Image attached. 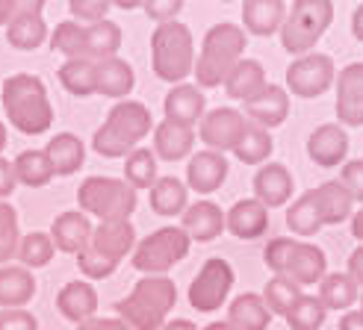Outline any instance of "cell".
I'll use <instances>...</instances> for the list:
<instances>
[{
	"mask_svg": "<svg viewBox=\"0 0 363 330\" xmlns=\"http://www.w3.org/2000/svg\"><path fill=\"white\" fill-rule=\"evenodd\" d=\"M301 298V286H296L286 278H272L263 289V304L272 316H286V309Z\"/></svg>",
	"mask_w": 363,
	"mask_h": 330,
	"instance_id": "b9f144b4",
	"label": "cell"
},
{
	"mask_svg": "<svg viewBox=\"0 0 363 330\" xmlns=\"http://www.w3.org/2000/svg\"><path fill=\"white\" fill-rule=\"evenodd\" d=\"M192 144H195L192 127L174 124V121H160L154 127V151L160 159H166V162L186 159L192 154Z\"/></svg>",
	"mask_w": 363,
	"mask_h": 330,
	"instance_id": "4316f807",
	"label": "cell"
},
{
	"mask_svg": "<svg viewBox=\"0 0 363 330\" xmlns=\"http://www.w3.org/2000/svg\"><path fill=\"white\" fill-rule=\"evenodd\" d=\"M349 278L357 286H363V245L357 251H352V256H349Z\"/></svg>",
	"mask_w": 363,
	"mask_h": 330,
	"instance_id": "db71d44e",
	"label": "cell"
},
{
	"mask_svg": "<svg viewBox=\"0 0 363 330\" xmlns=\"http://www.w3.org/2000/svg\"><path fill=\"white\" fill-rule=\"evenodd\" d=\"M177 304V286L169 278H145L116 304L118 316L133 330H160Z\"/></svg>",
	"mask_w": 363,
	"mask_h": 330,
	"instance_id": "3957f363",
	"label": "cell"
},
{
	"mask_svg": "<svg viewBox=\"0 0 363 330\" xmlns=\"http://www.w3.org/2000/svg\"><path fill=\"white\" fill-rule=\"evenodd\" d=\"M15 180L21 186H30V189H42L53 180V171H50V162L45 157V151H21L15 159Z\"/></svg>",
	"mask_w": 363,
	"mask_h": 330,
	"instance_id": "836d02e7",
	"label": "cell"
},
{
	"mask_svg": "<svg viewBox=\"0 0 363 330\" xmlns=\"http://www.w3.org/2000/svg\"><path fill=\"white\" fill-rule=\"evenodd\" d=\"M342 186H346V192L352 195V200H360L363 204V159H352L342 165Z\"/></svg>",
	"mask_w": 363,
	"mask_h": 330,
	"instance_id": "c3c4849f",
	"label": "cell"
},
{
	"mask_svg": "<svg viewBox=\"0 0 363 330\" xmlns=\"http://www.w3.org/2000/svg\"><path fill=\"white\" fill-rule=\"evenodd\" d=\"M18 260L24 268H45L53 260V242L48 233H27L21 242H18Z\"/></svg>",
	"mask_w": 363,
	"mask_h": 330,
	"instance_id": "7bdbcfd3",
	"label": "cell"
},
{
	"mask_svg": "<svg viewBox=\"0 0 363 330\" xmlns=\"http://www.w3.org/2000/svg\"><path fill=\"white\" fill-rule=\"evenodd\" d=\"M151 68L160 80L180 83L195 68V45L186 24L169 21L160 24L151 35Z\"/></svg>",
	"mask_w": 363,
	"mask_h": 330,
	"instance_id": "8992f818",
	"label": "cell"
},
{
	"mask_svg": "<svg viewBox=\"0 0 363 330\" xmlns=\"http://www.w3.org/2000/svg\"><path fill=\"white\" fill-rule=\"evenodd\" d=\"M272 322V313L266 309L263 298L254 295V292H245L228 309V324L233 330H266Z\"/></svg>",
	"mask_w": 363,
	"mask_h": 330,
	"instance_id": "1f68e13d",
	"label": "cell"
},
{
	"mask_svg": "<svg viewBox=\"0 0 363 330\" xmlns=\"http://www.w3.org/2000/svg\"><path fill=\"white\" fill-rule=\"evenodd\" d=\"M340 330H363V313L360 309H349V313L340 319Z\"/></svg>",
	"mask_w": 363,
	"mask_h": 330,
	"instance_id": "11a10c76",
	"label": "cell"
},
{
	"mask_svg": "<svg viewBox=\"0 0 363 330\" xmlns=\"http://www.w3.org/2000/svg\"><path fill=\"white\" fill-rule=\"evenodd\" d=\"M286 227L293 233H298V236H313V233L322 230V218H319V212H316L313 200L307 192L286 210Z\"/></svg>",
	"mask_w": 363,
	"mask_h": 330,
	"instance_id": "ee69618b",
	"label": "cell"
},
{
	"mask_svg": "<svg viewBox=\"0 0 363 330\" xmlns=\"http://www.w3.org/2000/svg\"><path fill=\"white\" fill-rule=\"evenodd\" d=\"M92 222H89V215L80 212V210H68L62 215L53 218L50 224V242L53 248H60L65 254H80L83 248H89L92 242Z\"/></svg>",
	"mask_w": 363,
	"mask_h": 330,
	"instance_id": "9a60e30c",
	"label": "cell"
},
{
	"mask_svg": "<svg viewBox=\"0 0 363 330\" xmlns=\"http://www.w3.org/2000/svg\"><path fill=\"white\" fill-rule=\"evenodd\" d=\"M18 186V180H15V165L6 159V157H0V200L9 198Z\"/></svg>",
	"mask_w": 363,
	"mask_h": 330,
	"instance_id": "f907efd6",
	"label": "cell"
},
{
	"mask_svg": "<svg viewBox=\"0 0 363 330\" xmlns=\"http://www.w3.org/2000/svg\"><path fill=\"white\" fill-rule=\"evenodd\" d=\"M334 83V59L328 53H304L286 68V86L298 98H319Z\"/></svg>",
	"mask_w": 363,
	"mask_h": 330,
	"instance_id": "8fae6325",
	"label": "cell"
},
{
	"mask_svg": "<svg viewBox=\"0 0 363 330\" xmlns=\"http://www.w3.org/2000/svg\"><path fill=\"white\" fill-rule=\"evenodd\" d=\"M266 89V71L257 59H240L237 68L228 74L225 80V91L233 101H251L254 95H260Z\"/></svg>",
	"mask_w": 363,
	"mask_h": 330,
	"instance_id": "4dcf8cb0",
	"label": "cell"
},
{
	"mask_svg": "<svg viewBox=\"0 0 363 330\" xmlns=\"http://www.w3.org/2000/svg\"><path fill=\"white\" fill-rule=\"evenodd\" d=\"M15 9H18V0H0V24H9Z\"/></svg>",
	"mask_w": 363,
	"mask_h": 330,
	"instance_id": "6f0895ef",
	"label": "cell"
},
{
	"mask_svg": "<svg viewBox=\"0 0 363 330\" xmlns=\"http://www.w3.org/2000/svg\"><path fill=\"white\" fill-rule=\"evenodd\" d=\"M225 227V212L213 204V200H198V204L184 210V230L189 239L213 242Z\"/></svg>",
	"mask_w": 363,
	"mask_h": 330,
	"instance_id": "484cf974",
	"label": "cell"
},
{
	"mask_svg": "<svg viewBox=\"0 0 363 330\" xmlns=\"http://www.w3.org/2000/svg\"><path fill=\"white\" fill-rule=\"evenodd\" d=\"M245 50V30L237 24H216L207 30L204 45H201V57H198L192 74L198 77V86L213 89L222 86L228 80V74L237 62L242 59Z\"/></svg>",
	"mask_w": 363,
	"mask_h": 330,
	"instance_id": "277c9868",
	"label": "cell"
},
{
	"mask_svg": "<svg viewBox=\"0 0 363 330\" xmlns=\"http://www.w3.org/2000/svg\"><path fill=\"white\" fill-rule=\"evenodd\" d=\"M204 106H207L204 91H198V86H186V83L174 86L166 95V101H162L166 121L184 124V127H195L198 121H201L204 118Z\"/></svg>",
	"mask_w": 363,
	"mask_h": 330,
	"instance_id": "ffe728a7",
	"label": "cell"
},
{
	"mask_svg": "<svg viewBox=\"0 0 363 330\" xmlns=\"http://www.w3.org/2000/svg\"><path fill=\"white\" fill-rule=\"evenodd\" d=\"M257 127L272 130V127H281L289 115V95L281 86H266L260 95H254L251 101H245V113Z\"/></svg>",
	"mask_w": 363,
	"mask_h": 330,
	"instance_id": "e0dca14e",
	"label": "cell"
},
{
	"mask_svg": "<svg viewBox=\"0 0 363 330\" xmlns=\"http://www.w3.org/2000/svg\"><path fill=\"white\" fill-rule=\"evenodd\" d=\"M319 301L325 309H349L357 301V283L349 274H325L319 280Z\"/></svg>",
	"mask_w": 363,
	"mask_h": 330,
	"instance_id": "d590c367",
	"label": "cell"
},
{
	"mask_svg": "<svg viewBox=\"0 0 363 330\" xmlns=\"http://www.w3.org/2000/svg\"><path fill=\"white\" fill-rule=\"evenodd\" d=\"M284 18L286 4H281V0H248V4H242L245 30L254 35H272L284 27Z\"/></svg>",
	"mask_w": 363,
	"mask_h": 330,
	"instance_id": "f1b7e54d",
	"label": "cell"
},
{
	"mask_svg": "<svg viewBox=\"0 0 363 330\" xmlns=\"http://www.w3.org/2000/svg\"><path fill=\"white\" fill-rule=\"evenodd\" d=\"M349 154V133L340 124H322L307 139V157L322 169H334Z\"/></svg>",
	"mask_w": 363,
	"mask_h": 330,
	"instance_id": "2e32d148",
	"label": "cell"
},
{
	"mask_svg": "<svg viewBox=\"0 0 363 330\" xmlns=\"http://www.w3.org/2000/svg\"><path fill=\"white\" fill-rule=\"evenodd\" d=\"M145 12H148L154 21H160V24H169V21H174V15L184 9V4H148V6H142Z\"/></svg>",
	"mask_w": 363,
	"mask_h": 330,
	"instance_id": "816d5d0a",
	"label": "cell"
},
{
	"mask_svg": "<svg viewBox=\"0 0 363 330\" xmlns=\"http://www.w3.org/2000/svg\"><path fill=\"white\" fill-rule=\"evenodd\" d=\"M50 47L62 53L65 59H89V45H86V27L77 21H62L50 35Z\"/></svg>",
	"mask_w": 363,
	"mask_h": 330,
	"instance_id": "74e56055",
	"label": "cell"
},
{
	"mask_svg": "<svg viewBox=\"0 0 363 330\" xmlns=\"http://www.w3.org/2000/svg\"><path fill=\"white\" fill-rule=\"evenodd\" d=\"M95 74H98V62L65 59V65L60 68V83L74 98H89V95H95Z\"/></svg>",
	"mask_w": 363,
	"mask_h": 330,
	"instance_id": "8d00e7d4",
	"label": "cell"
},
{
	"mask_svg": "<svg viewBox=\"0 0 363 330\" xmlns=\"http://www.w3.org/2000/svg\"><path fill=\"white\" fill-rule=\"evenodd\" d=\"M293 195V177L281 162H269L254 174V200H260L266 210L284 207Z\"/></svg>",
	"mask_w": 363,
	"mask_h": 330,
	"instance_id": "d6986e66",
	"label": "cell"
},
{
	"mask_svg": "<svg viewBox=\"0 0 363 330\" xmlns=\"http://www.w3.org/2000/svg\"><path fill=\"white\" fill-rule=\"evenodd\" d=\"M0 330H39V322H35L33 313L27 309H4L0 313Z\"/></svg>",
	"mask_w": 363,
	"mask_h": 330,
	"instance_id": "681fc988",
	"label": "cell"
},
{
	"mask_svg": "<svg viewBox=\"0 0 363 330\" xmlns=\"http://www.w3.org/2000/svg\"><path fill=\"white\" fill-rule=\"evenodd\" d=\"M189 236L180 227H160L136 245L133 251V268L148 274V278H162L172 266H177L189 254Z\"/></svg>",
	"mask_w": 363,
	"mask_h": 330,
	"instance_id": "9c48e42d",
	"label": "cell"
},
{
	"mask_svg": "<svg viewBox=\"0 0 363 330\" xmlns=\"http://www.w3.org/2000/svg\"><path fill=\"white\" fill-rule=\"evenodd\" d=\"M233 154H237V159L245 162V165H257V162L269 159V154H272V136H269V130H263V127H257V124H248L242 139H240V144L233 148Z\"/></svg>",
	"mask_w": 363,
	"mask_h": 330,
	"instance_id": "ab89813d",
	"label": "cell"
},
{
	"mask_svg": "<svg viewBox=\"0 0 363 330\" xmlns=\"http://www.w3.org/2000/svg\"><path fill=\"white\" fill-rule=\"evenodd\" d=\"M57 309L74 324H83L89 319H95L98 313V292L92 289V283L86 280H74L65 283L57 295Z\"/></svg>",
	"mask_w": 363,
	"mask_h": 330,
	"instance_id": "d4e9b609",
	"label": "cell"
},
{
	"mask_svg": "<svg viewBox=\"0 0 363 330\" xmlns=\"http://www.w3.org/2000/svg\"><path fill=\"white\" fill-rule=\"evenodd\" d=\"M151 210L157 215H184L186 210V186L177 177H157L151 186Z\"/></svg>",
	"mask_w": 363,
	"mask_h": 330,
	"instance_id": "d6a6232c",
	"label": "cell"
},
{
	"mask_svg": "<svg viewBox=\"0 0 363 330\" xmlns=\"http://www.w3.org/2000/svg\"><path fill=\"white\" fill-rule=\"evenodd\" d=\"M337 115L346 127H363V62H352L337 77Z\"/></svg>",
	"mask_w": 363,
	"mask_h": 330,
	"instance_id": "5bb4252c",
	"label": "cell"
},
{
	"mask_svg": "<svg viewBox=\"0 0 363 330\" xmlns=\"http://www.w3.org/2000/svg\"><path fill=\"white\" fill-rule=\"evenodd\" d=\"M136 86V74L133 68L127 65L124 59L113 57L98 62V74H95V95L104 98H124L127 91H133Z\"/></svg>",
	"mask_w": 363,
	"mask_h": 330,
	"instance_id": "83f0119b",
	"label": "cell"
},
{
	"mask_svg": "<svg viewBox=\"0 0 363 330\" xmlns=\"http://www.w3.org/2000/svg\"><path fill=\"white\" fill-rule=\"evenodd\" d=\"M313 200V207L322 218V227L325 224H340V222H346V218L352 215V195L346 192V186H342L340 180H328V183H322V186L311 189L307 192Z\"/></svg>",
	"mask_w": 363,
	"mask_h": 330,
	"instance_id": "7402d4cb",
	"label": "cell"
},
{
	"mask_svg": "<svg viewBox=\"0 0 363 330\" xmlns=\"http://www.w3.org/2000/svg\"><path fill=\"white\" fill-rule=\"evenodd\" d=\"M151 109L139 101H121L110 109L106 121L95 130L92 148L106 159H118L136 151V144L151 133Z\"/></svg>",
	"mask_w": 363,
	"mask_h": 330,
	"instance_id": "7a4b0ae2",
	"label": "cell"
},
{
	"mask_svg": "<svg viewBox=\"0 0 363 330\" xmlns=\"http://www.w3.org/2000/svg\"><path fill=\"white\" fill-rule=\"evenodd\" d=\"M45 157L50 162L53 177H71L83 169L86 162V148L74 133H57L45 144Z\"/></svg>",
	"mask_w": 363,
	"mask_h": 330,
	"instance_id": "603a6c76",
	"label": "cell"
},
{
	"mask_svg": "<svg viewBox=\"0 0 363 330\" xmlns=\"http://www.w3.org/2000/svg\"><path fill=\"white\" fill-rule=\"evenodd\" d=\"M77 330H133V327H127L121 319H89Z\"/></svg>",
	"mask_w": 363,
	"mask_h": 330,
	"instance_id": "f5cc1de1",
	"label": "cell"
},
{
	"mask_svg": "<svg viewBox=\"0 0 363 330\" xmlns=\"http://www.w3.org/2000/svg\"><path fill=\"white\" fill-rule=\"evenodd\" d=\"M86 45H89V62L113 59L121 47V27L116 21H101L86 27Z\"/></svg>",
	"mask_w": 363,
	"mask_h": 330,
	"instance_id": "e575fe53",
	"label": "cell"
},
{
	"mask_svg": "<svg viewBox=\"0 0 363 330\" xmlns=\"http://www.w3.org/2000/svg\"><path fill=\"white\" fill-rule=\"evenodd\" d=\"M160 330H198V327H195L189 319H174V322H166Z\"/></svg>",
	"mask_w": 363,
	"mask_h": 330,
	"instance_id": "680465c9",
	"label": "cell"
},
{
	"mask_svg": "<svg viewBox=\"0 0 363 330\" xmlns=\"http://www.w3.org/2000/svg\"><path fill=\"white\" fill-rule=\"evenodd\" d=\"M352 33H354V39L357 42H363V4L354 9V15H352Z\"/></svg>",
	"mask_w": 363,
	"mask_h": 330,
	"instance_id": "9f6ffc18",
	"label": "cell"
},
{
	"mask_svg": "<svg viewBox=\"0 0 363 330\" xmlns=\"http://www.w3.org/2000/svg\"><path fill=\"white\" fill-rule=\"evenodd\" d=\"M77 204L83 212L98 215L101 222H130L139 204L136 189L116 177H86L77 189Z\"/></svg>",
	"mask_w": 363,
	"mask_h": 330,
	"instance_id": "52a82bcc",
	"label": "cell"
},
{
	"mask_svg": "<svg viewBox=\"0 0 363 330\" xmlns=\"http://www.w3.org/2000/svg\"><path fill=\"white\" fill-rule=\"evenodd\" d=\"M352 236L363 242V210H357L354 218H352Z\"/></svg>",
	"mask_w": 363,
	"mask_h": 330,
	"instance_id": "91938a15",
	"label": "cell"
},
{
	"mask_svg": "<svg viewBox=\"0 0 363 330\" xmlns=\"http://www.w3.org/2000/svg\"><path fill=\"white\" fill-rule=\"evenodd\" d=\"M68 12H71V18H74L77 24L83 21V27H92V24L106 21L110 4H104V0H71Z\"/></svg>",
	"mask_w": 363,
	"mask_h": 330,
	"instance_id": "7dc6e473",
	"label": "cell"
},
{
	"mask_svg": "<svg viewBox=\"0 0 363 330\" xmlns=\"http://www.w3.org/2000/svg\"><path fill=\"white\" fill-rule=\"evenodd\" d=\"M263 260L272 271H275V278H286L296 286L319 283L325 278V271H328V256H325L316 245L286 239V236H278V239H272L266 245Z\"/></svg>",
	"mask_w": 363,
	"mask_h": 330,
	"instance_id": "5b68a950",
	"label": "cell"
},
{
	"mask_svg": "<svg viewBox=\"0 0 363 330\" xmlns=\"http://www.w3.org/2000/svg\"><path fill=\"white\" fill-rule=\"evenodd\" d=\"M325 313L328 309L322 307V301L319 298H313V295H301L293 307L286 309V324L293 327V330H319L322 324H325Z\"/></svg>",
	"mask_w": 363,
	"mask_h": 330,
	"instance_id": "60d3db41",
	"label": "cell"
},
{
	"mask_svg": "<svg viewBox=\"0 0 363 330\" xmlns=\"http://www.w3.org/2000/svg\"><path fill=\"white\" fill-rule=\"evenodd\" d=\"M204 330H233L230 324H222V322H213V324H207Z\"/></svg>",
	"mask_w": 363,
	"mask_h": 330,
	"instance_id": "6125c7cd",
	"label": "cell"
},
{
	"mask_svg": "<svg viewBox=\"0 0 363 330\" xmlns=\"http://www.w3.org/2000/svg\"><path fill=\"white\" fill-rule=\"evenodd\" d=\"M6 142H9V133H6V124L0 121V151L6 148Z\"/></svg>",
	"mask_w": 363,
	"mask_h": 330,
	"instance_id": "94428289",
	"label": "cell"
},
{
	"mask_svg": "<svg viewBox=\"0 0 363 330\" xmlns=\"http://www.w3.org/2000/svg\"><path fill=\"white\" fill-rule=\"evenodd\" d=\"M331 21H334L331 0H296L289 15L284 18V27H281L284 50L304 57V53L325 35Z\"/></svg>",
	"mask_w": 363,
	"mask_h": 330,
	"instance_id": "ba28073f",
	"label": "cell"
},
{
	"mask_svg": "<svg viewBox=\"0 0 363 330\" xmlns=\"http://www.w3.org/2000/svg\"><path fill=\"white\" fill-rule=\"evenodd\" d=\"M42 12H45L42 0H24V4H18L15 15L6 24V42L15 50H35L48 39V24Z\"/></svg>",
	"mask_w": 363,
	"mask_h": 330,
	"instance_id": "4fadbf2b",
	"label": "cell"
},
{
	"mask_svg": "<svg viewBox=\"0 0 363 330\" xmlns=\"http://www.w3.org/2000/svg\"><path fill=\"white\" fill-rule=\"evenodd\" d=\"M136 245V230L133 224L127 222H101L95 230H92V242H89V248L110 256V260L121 263V256H127L133 251Z\"/></svg>",
	"mask_w": 363,
	"mask_h": 330,
	"instance_id": "44dd1931",
	"label": "cell"
},
{
	"mask_svg": "<svg viewBox=\"0 0 363 330\" xmlns=\"http://www.w3.org/2000/svg\"><path fill=\"white\" fill-rule=\"evenodd\" d=\"M124 183L133 189H151L157 183V157L148 148H136L133 154H127Z\"/></svg>",
	"mask_w": 363,
	"mask_h": 330,
	"instance_id": "f35d334b",
	"label": "cell"
},
{
	"mask_svg": "<svg viewBox=\"0 0 363 330\" xmlns=\"http://www.w3.org/2000/svg\"><path fill=\"white\" fill-rule=\"evenodd\" d=\"M0 103L9 124L24 136H42L53 124V106L42 77L35 74H12L0 89Z\"/></svg>",
	"mask_w": 363,
	"mask_h": 330,
	"instance_id": "6da1fadb",
	"label": "cell"
},
{
	"mask_svg": "<svg viewBox=\"0 0 363 330\" xmlns=\"http://www.w3.org/2000/svg\"><path fill=\"white\" fill-rule=\"evenodd\" d=\"M360 313H363V309H360Z\"/></svg>",
	"mask_w": 363,
	"mask_h": 330,
	"instance_id": "be15d7a7",
	"label": "cell"
},
{
	"mask_svg": "<svg viewBox=\"0 0 363 330\" xmlns=\"http://www.w3.org/2000/svg\"><path fill=\"white\" fill-rule=\"evenodd\" d=\"M233 286V268L222 256H213L201 266L198 278L189 286V304L198 309V313H213L225 304V298L230 295Z\"/></svg>",
	"mask_w": 363,
	"mask_h": 330,
	"instance_id": "30bf717a",
	"label": "cell"
},
{
	"mask_svg": "<svg viewBox=\"0 0 363 330\" xmlns=\"http://www.w3.org/2000/svg\"><path fill=\"white\" fill-rule=\"evenodd\" d=\"M35 295V280L24 266H4L0 268V304L6 309H21Z\"/></svg>",
	"mask_w": 363,
	"mask_h": 330,
	"instance_id": "f546056e",
	"label": "cell"
},
{
	"mask_svg": "<svg viewBox=\"0 0 363 330\" xmlns=\"http://www.w3.org/2000/svg\"><path fill=\"white\" fill-rule=\"evenodd\" d=\"M18 242H21V230H18V212L12 204L0 200V266L9 263L18 254Z\"/></svg>",
	"mask_w": 363,
	"mask_h": 330,
	"instance_id": "f6af8a7d",
	"label": "cell"
},
{
	"mask_svg": "<svg viewBox=\"0 0 363 330\" xmlns=\"http://www.w3.org/2000/svg\"><path fill=\"white\" fill-rule=\"evenodd\" d=\"M225 227L237 236V239H257L269 227V210L254 198L237 200L225 215Z\"/></svg>",
	"mask_w": 363,
	"mask_h": 330,
	"instance_id": "cb8c5ba5",
	"label": "cell"
},
{
	"mask_svg": "<svg viewBox=\"0 0 363 330\" xmlns=\"http://www.w3.org/2000/svg\"><path fill=\"white\" fill-rule=\"evenodd\" d=\"M77 266H80V271L86 274L89 280H104V278H110V274L118 268L116 260H110V256H104V254H98L92 248H83L77 254Z\"/></svg>",
	"mask_w": 363,
	"mask_h": 330,
	"instance_id": "bcb514c9",
	"label": "cell"
},
{
	"mask_svg": "<svg viewBox=\"0 0 363 330\" xmlns=\"http://www.w3.org/2000/svg\"><path fill=\"white\" fill-rule=\"evenodd\" d=\"M228 177V159L225 154H216V151H201L195 154L186 165V189H195L198 195H210L216 192L225 183Z\"/></svg>",
	"mask_w": 363,
	"mask_h": 330,
	"instance_id": "ac0fdd59",
	"label": "cell"
},
{
	"mask_svg": "<svg viewBox=\"0 0 363 330\" xmlns=\"http://www.w3.org/2000/svg\"><path fill=\"white\" fill-rule=\"evenodd\" d=\"M245 127H248V121L242 113H237V109H230V106H219L201 118V130L198 133H201V142L210 151L225 154L240 144Z\"/></svg>",
	"mask_w": 363,
	"mask_h": 330,
	"instance_id": "7c38bea8",
	"label": "cell"
}]
</instances>
